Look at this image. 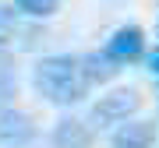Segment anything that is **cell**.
<instances>
[{"label":"cell","mask_w":159,"mask_h":148,"mask_svg":"<svg viewBox=\"0 0 159 148\" xmlns=\"http://www.w3.org/2000/svg\"><path fill=\"white\" fill-rule=\"evenodd\" d=\"M35 137V124L25 113H18V109H0V145L7 148H25Z\"/></svg>","instance_id":"obj_4"},{"label":"cell","mask_w":159,"mask_h":148,"mask_svg":"<svg viewBox=\"0 0 159 148\" xmlns=\"http://www.w3.org/2000/svg\"><path fill=\"white\" fill-rule=\"evenodd\" d=\"M138 109H142V92L138 88H113L106 95H99L89 120H92V127H113V124H127Z\"/></svg>","instance_id":"obj_2"},{"label":"cell","mask_w":159,"mask_h":148,"mask_svg":"<svg viewBox=\"0 0 159 148\" xmlns=\"http://www.w3.org/2000/svg\"><path fill=\"white\" fill-rule=\"evenodd\" d=\"M14 4H18V11H25L32 18H50V14H57L60 0H14Z\"/></svg>","instance_id":"obj_9"},{"label":"cell","mask_w":159,"mask_h":148,"mask_svg":"<svg viewBox=\"0 0 159 148\" xmlns=\"http://www.w3.org/2000/svg\"><path fill=\"white\" fill-rule=\"evenodd\" d=\"M53 145L57 148H89L92 145V131H89L85 120L64 116V120H57V127H53Z\"/></svg>","instance_id":"obj_6"},{"label":"cell","mask_w":159,"mask_h":148,"mask_svg":"<svg viewBox=\"0 0 159 148\" xmlns=\"http://www.w3.org/2000/svg\"><path fill=\"white\" fill-rule=\"evenodd\" d=\"M0 50H4V46H0Z\"/></svg>","instance_id":"obj_13"},{"label":"cell","mask_w":159,"mask_h":148,"mask_svg":"<svg viewBox=\"0 0 159 148\" xmlns=\"http://www.w3.org/2000/svg\"><path fill=\"white\" fill-rule=\"evenodd\" d=\"M81 67H85V78H89V85H102V81L117 78L120 63H117L113 57H110L106 50H96V53H85V57H81Z\"/></svg>","instance_id":"obj_7"},{"label":"cell","mask_w":159,"mask_h":148,"mask_svg":"<svg viewBox=\"0 0 159 148\" xmlns=\"http://www.w3.org/2000/svg\"><path fill=\"white\" fill-rule=\"evenodd\" d=\"M14 28H18V18H14V11L0 4V46L7 42V35H11Z\"/></svg>","instance_id":"obj_10"},{"label":"cell","mask_w":159,"mask_h":148,"mask_svg":"<svg viewBox=\"0 0 159 148\" xmlns=\"http://www.w3.org/2000/svg\"><path fill=\"white\" fill-rule=\"evenodd\" d=\"M156 35H159V25H156Z\"/></svg>","instance_id":"obj_12"},{"label":"cell","mask_w":159,"mask_h":148,"mask_svg":"<svg viewBox=\"0 0 159 148\" xmlns=\"http://www.w3.org/2000/svg\"><path fill=\"white\" fill-rule=\"evenodd\" d=\"M14 88H18V74H14V60L7 57L4 50H0V99L14 95Z\"/></svg>","instance_id":"obj_8"},{"label":"cell","mask_w":159,"mask_h":148,"mask_svg":"<svg viewBox=\"0 0 159 148\" xmlns=\"http://www.w3.org/2000/svg\"><path fill=\"white\" fill-rule=\"evenodd\" d=\"M156 145V120H127L117 127L110 148H152Z\"/></svg>","instance_id":"obj_5"},{"label":"cell","mask_w":159,"mask_h":148,"mask_svg":"<svg viewBox=\"0 0 159 148\" xmlns=\"http://www.w3.org/2000/svg\"><path fill=\"white\" fill-rule=\"evenodd\" d=\"M145 67H148V74H152V78H159V46L145 57Z\"/></svg>","instance_id":"obj_11"},{"label":"cell","mask_w":159,"mask_h":148,"mask_svg":"<svg viewBox=\"0 0 159 148\" xmlns=\"http://www.w3.org/2000/svg\"><path fill=\"white\" fill-rule=\"evenodd\" d=\"M32 85L53 106H74L92 88L89 78H85V67H81V57H71V53L43 57L35 63V71H32Z\"/></svg>","instance_id":"obj_1"},{"label":"cell","mask_w":159,"mask_h":148,"mask_svg":"<svg viewBox=\"0 0 159 148\" xmlns=\"http://www.w3.org/2000/svg\"><path fill=\"white\" fill-rule=\"evenodd\" d=\"M106 53L120 63V67H124V63L142 60V57H148V53H145V32L138 28V25H120V28L110 35Z\"/></svg>","instance_id":"obj_3"}]
</instances>
